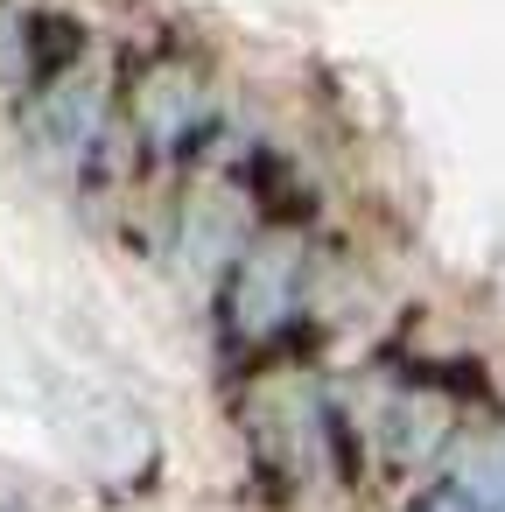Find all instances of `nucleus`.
Instances as JSON below:
<instances>
[{"instance_id":"nucleus-1","label":"nucleus","mask_w":505,"mask_h":512,"mask_svg":"<svg viewBox=\"0 0 505 512\" xmlns=\"http://www.w3.org/2000/svg\"><path fill=\"white\" fill-rule=\"evenodd\" d=\"M295 309H302V246L281 232L239 246L225 267V330L239 344H260V337L288 330Z\"/></svg>"},{"instance_id":"nucleus-2","label":"nucleus","mask_w":505,"mask_h":512,"mask_svg":"<svg viewBox=\"0 0 505 512\" xmlns=\"http://www.w3.org/2000/svg\"><path fill=\"white\" fill-rule=\"evenodd\" d=\"M99 127H106V71H99V64H64V71H50V92H43L36 113H29L36 148H43L57 169H78L85 148L99 141Z\"/></svg>"},{"instance_id":"nucleus-3","label":"nucleus","mask_w":505,"mask_h":512,"mask_svg":"<svg viewBox=\"0 0 505 512\" xmlns=\"http://www.w3.org/2000/svg\"><path fill=\"white\" fill-rule=\"evenodd\" d=\"M127 113H134L141 141H148L155 155H183V148L204 134L211 99H204V78H197V71H183V64H148V71L134 78Z\"/></svg>"},{"instance_id":"nucleus-4","label":"nucleus","mask_w":505,"mask_h":512,"mask_svg":"<svg viewBox=\"0 0 505 512\" xmlns=\"http://www.w3.org/2000/svg\"><path fill=\"white\" fill-rule=\"evenodd\" d=\"M407 512H484V505L470 498V484H463V477H442V484H428Z\"/></svg>"}]
</instances>
